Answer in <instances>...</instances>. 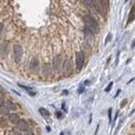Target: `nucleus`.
<instances>
[{
    "instance_id": "f3484780",
    "label": "nucleus",
    "mask_w": 135,
    "mask_h": 135,
    "mask_svg": "<svg viewBox=\"0 0 135 135\" xmlns=\"http://www.w3.org/2000/svg\"><path fill=\"white\" fill-rule=\"evenodd\" d=\"M6 120H5V119H1V120H0V126H1V127H6Z\"/></svg>"
},
{
    "instance_id": "a878e982",
    "label": "nucleus",
    "mask_w": 135,
    "mask_h": 135,
    "mask_svg": "<svg viewBox=\"0 0 135 135\" xmlns=\"http://www.w3.org/2000/svg\"><path fill=\"white\" fill-rule=\"evenodd\" d=\"M15 135H23L21 132H19V131H15Z\"/></svg>"
},
{
    "instance_id": "cd10ccee",
    "label": "nucleus",
    "mask_w": 135,
    "mask_h": 135,
    "mask_svg": "<svg viewBox=\"0 0 135 135\" xmlns=\"http://www.w3.org/2000/svg\"><path fill=\"white\" fill-rule=\"evenodd\" d=\"M59 135H63V132H61V133H60V134H59Z\"/></svg>"
},
{
    "instance_id": "f257e3e1",
    "label": "nucleus",
    "mask_w": 135,
    "mask_h": 135,
    "mask_svg": "<svg viewBox=\"0 0 135 135\" xmlns=\"http://www.w3.org/2000/svg\"><path fill=\"white\" fill-rule=\"evenodd\" d=\"M83 21L85 23V25L87 28H90V30L93 33H97L99 31V25H98V22L96 21V19L93 18L92 16L90 15H86L83 17Z\"/></svg>"
},
{
    "instance_id": "20e7f679",
    "label": "nucleus",
    "mask_w": 135,
    "mask_h": 135,
    "mask_svg": "<svg viewBox=\"0 0 135 135\" xmlns=\"http://www.w3.org/2000/svg\"><path fill=\"white\" fill-rule=\"evenodd\" d=\"M84 64V54L83 52H78L76 54V68H77V71H80Z\"/></svg>"
},
{
    "instance_id": "0eeeda50",
    "label": "nucleus",
    "mask_w": 135,
    "mask_h": 135,
    "mask_svg": "<svg viewBox=\"0 0 135 135\" xmlns=\"http://www.w3.org/2000/svg\"><path fill=\"white\" fill-rule=\"evenodd\" d=\"M39 59L37 57H34L32 58V60L30 62V69L32 70V71H38V69H39Z\"/></svg>"
},
{
    "instance_id": "423d86ee",
    "label": "nucleus",
    "mask_w": 135,
    "mask_h": 135,
    "mask_svg": "<svg viewBox=\"0 0 135 135\" xmlns=\"http://www.w3.org/2000/svg\"><path fill=\"white\" fill-rule=\"evenodd\" d=\"M9 121L11 124H14V125H18L19 124V122H20V117L18 114H16V113H13V114H10L9 115Z\"/></svg>"
},
{
    "instance_id": "bb28decb",
    "label": "nucleus",
    "mask_w": 135,
    "mask_h": 135,
    "mask_svg": "<svg viewBox=\"0 0 135 135\" xmlns=\"http://www.w3.org/2000/svg\"><path fill=\"white\" fill-rule=\"evenodd\" d=\"M90 84V81H85V85H89Z\"/></svg>"
},
{
    "instance_id": "ddd939ff",
    "label": "nucleus",
    "mask_w": 135,
    "mask_h": 135,
    "mask_svg": "<svg viewBox=\"0 0 135 135\" xmlns=\"http://www.w3.org/2000/svg\"><path fill=\"white\" fill-rule=\"evenodd\" d=\"M39 111H40V113H41V115H42L43 117H49L50 116V112L47 109H45V108H40L39 109Z\"/></svg>"
},
{
    "instance_id": "393cba45",
    "label": "nucleus",
    "mask_w": 135,
    "mask_h": 135,
    "mask_svg": "<svg viewBox=\"0 0 135 135\" xmlns=\"http://www.w3.org/2000/svg\"><path fill=\"white\" fill-rule=\"evenodd\" d=\"M83 90H84V89H83V87H80V89H79V90H78V92H79V93H81V92H83Z\"/></svg>"
},
{
    "instance_id": "dca6fc26",
    "label": "nucleus",
    "mask_w": 135,
    "mask_h": 135,
    "mask_svg": "<svg viewBox=\"0 0 135 135\" xmlns=\"http://www.w3.org/2000/svg\"><path fill=\"white\" fill-rule=\"evenodd\" d=\"M49 73H50V67H49V64H46V66L44 67V74L48 75Z\"/></svg>"
},
{
    "instance_id": "9b49d317",
    "label": "nucleus",
    "mask_w": 135,
    "mask_h": 135,
    "mask_svg": "<svg viewBox=\"0 0 135 135\" xmlns=\"http://www.w3.org/2000/svg\"><path fill=\"white\" fill-rule=\"evenodd\" d=\"M53 64H54V69L56 70V71H59V70H60V67H61V59H60L59 56L56 57L55 59H54Z\"/></svg>"
},
{
    "instance_id": "f03ea898",
    "label": "nucleus",
    "mask_w": 135,
    "mask_h": 135,
    "mask_svg": "<svg viewBox=\"0 0 135 135\" xmlns=\"http://www.w3.org/2000/svg\"><path fill=\"white\" fill-rule=\"evenodd\" d=\"M14 58L16 62H20L22 59V55H23V49L20 45H15L14 46Z\"/></svg>"
},
{
    "instance_id": "c756f323",
    "label": "nucleus",
    "mask_w": 135,
    "mask_h": 135,
    "mask_svg": "<svg viewBox=\"0 0 135 135\" xmlns=\"http://www.w3.org/2000/svg\"><path fill=\"white\" fill-rule=\"evenodd\" d=\"M126 1H128V0H126Z\"/></svg>"
},
{
    "instance_id": "b1692460",
    "label": "nucleus",
    "mask_w": 135,
    "mask_h": 135,
    "mask_svg": "<svg viewBox=\"0 0 135 135\" xmlns=\"http://www.w3.org/2000/svg\"><path fill=\"white\" fill-rule=\"evenodd\" d=\"M2 29H3V24L2 23H0V33L2 32Z\"/></svg>"
},
{
    "instance_id": "4468645a",
    "label": "nucleus",
    "mask_w": 135,
    "mask_h": 135,
    "mask_svg": "<svg viewBox=\"0 0 135 135\" xmlns=\"http://www.w3.org/2000/svg\"><path fill=\"white\" fill-rule=\"evenodd\" d=\"M85 6H87L89 8H92L93 7V0H81Z\"/></svg>"
},
{
    "instance_id": "2eb2a0df",
    "label": "nucleus",
    "mask_w": 135,
    "mask_h": 135,
    "mask_svg": "<svg viewBox=\"0 0 135 135\" xmlns=\"http://www.w3.org/2000/svg\"><path fill=\"white\" fill-rule=\"evenodd\" d=\"M5 105L8 107V109H11V110H17V106L13 103V102H10V101H7L6 103H5Z\"/></svg>"
},
{
    "instance_id": "5701e85b",
    "label": "nucleus",
    "mask_w": 135,
    "mask_h": 135,
    "mask_svg": "<svg viewBox=\"0 0 135 135\" xmlns=\"http://www.w3.org/2000/svg\"><path fill=\"white\" fill-rule=\"evenodd\" d=\"M56 115H57L58 119H61V117H62V113L59 112V111H57V112H56Z\"/></svg>"
},
{
    "instance_id": "4be33fe9",
    "label": "nucleus",
    "mask_w": 135,
    "mask_h": 135,
    "mask_svg": "<svg viewBox=\"0 0 135 135\" xmlns=\"http://www.w3.org/2000/svg\"><path fill=\"white\" fill-rule=\"evenodd\" d=\"M24 135H34V134H33V132H32V131L26 130V131H25V134H24Z\"/></svg>"
},
{
    "instance_id": "f8f14e48",
    "label": "nucleus",
    "mask_w": 135,
    "mask_h": 135,
    "mask_svg": "<svg viewBox=\"0 0 135 135\" xmlns=\"http://www.w3.org/2000/svg\"><path fill=\"white\" fill-rule=\"evenodd\" d=\"M20 87H22V89H24L28 93H29V95H30V96H36V92H34V91H32V89H31V87H28V86H25V85H23V84H18Z\"/></svg>"
},
{
    "instance_id": "1a4fd4ad",
    "label": "nucleus",
    "mask_w": 135,
    "mask_h": 135,
    "mask_svg": "<svg viewBox=\"0 0 135 135\" xmlns=\"http://www.w3.org/2000/svg\"><path fill=\"white\" fill-rule=\"evenodd\" d=\"M9 113V109L6 105H0V114L1 115H8Z\"/></svg>"
},
{
    "instance_id": "6ab92c4d",
    "label": "nucleus",
    "mask_w": 135,
    "mask_h": 135,
    "mask_svg": "<svg viewBox=\"0 0 135 135\" xmlns=\"http://www.w3.org/2000/svg\"><path fill=\"white\" fill-rule=\"evenodd\" d=\"M111 38H112V36H111V33H109L108 36H107V39H106V41H105V44H107V43L109 42V41L111 40Z\"/></svg>"
},
{
    "instance_id": "c85d7f7f",
    "label": "nucleus",
    "mask_w": 135,
    "mask_h": 135,
    "mask_svg": "<svg viewBox=\"0 0 135 135\" xmlns=\"http://www.w3.org/2000/svg\"><path fill=\"white\" fill-rule=\"evenodd\" d=\"M0 102H1V98H0Z\"/></svg>"
},
{
    "instance_id": "39448f33",
    "label": "nucleus",
    "mask_w": 135,
    "mask_h": 135,
    "mask_svg": "<svg viewBox=\"0 0 135 135\" xmlns=\"http://www.w3.org/2000/svg\"><path fill=\"white\" fill-rule=\"evenodd\" d=\"M63 71H64V74L66 76H69L70 74L72 73L73 71V64H72V61L71 60H66L63 62Z\"/></svg>"
},
{
    "instance_id": "a211bd4d",
    "label": "nucleus",
    "mask_w": 135,
    "mask_h": 135,
    "mask_svg": "<svg viewBox=\"0 0 135 135\" xmlns=\"http://www.w3.org/2000/svg\"><path fill=\"white\" fill-rule=\"evenodd\" d=\"M112 85H113V82H110V83L108 84V86L105 89V91L106 92H108V91H110V90H111V87H112Z\"/></svg>"
},
{
    "instance_id": "6e6552de",
    "label": "nucleus",
    "mask_w": 135,
    "mask_h": 135,
    "mask_svg": "<svg viewBox=\"0 0 135 135\" xmlns=\"http://www.w3.org/2000/svg\"><path fill=\"white\" fill-rule=\"evenodd\" d=\"M18 127H19L20 130H22V131L28 130V124H27V123H26L24 120H20L19 124H18Z\"/></svg>"
},
{
    "instance_id": "9d476101",
    "label": "nucleus",
    "mask_w": 135,
    "mask_h": 135,
    "mask_svg": "<svg viewBox=\"0 0 135 135\" xmlns=\"http://www.w3.org/2000/svg\"><path fill=\"white\" fill-rule=\"evenodd\" d=\"M135 20V5L131 8L130 10V14H129V17H128V24L129 23H131Z\"/></svg>"
},
{
    "instance_id": "aec40b11",
    "label": "nucleus",
    "mask_w": 135,
    "mask_h": 135,
    "mask_svg": "<svg viewBox=\"0 0 135 135\" xmlns=\"http://www.w3.org/2000/svg\"><path fill=\"white\" fill-rule=\"evenodd\" d=\"M111 112H112V109L109 108V110H108V117H109V122H111Z\"/></svg>"
},
{
    "instance_id": "412c9836",
    "label": "nucleus",
    "mask_w": 135,
    "mask_h": 135,
    "mask_svg": "<svg viewBox=\"0 0 135 135\" xmlns=\"http://www.w3.org/2000/svg\"><path fill=\"white\" fill-rule=\"evenodd\" d=\"M127 102H128V100H127V99H125V100H124V101H123V102L121 103V107H124V106H125V105L127 104Z\"/></svg>"
},
{
    "instance_id": "7ed1b4c3",
    "label": "nucleus",
    "mask_w": 135,
    "mask_h": 135,
    "mask_svg": "<svg viewBox=\"0 0 135 135\" xmlns=\"http://www.w3.org/2000/svg\"><path fill=\"white\" fill-rule=\"evenodd\" d=\"M9 52V43L4 41L0 45V57L1 58H6L7 54Z\"/></svg>"
}]
</instances>
